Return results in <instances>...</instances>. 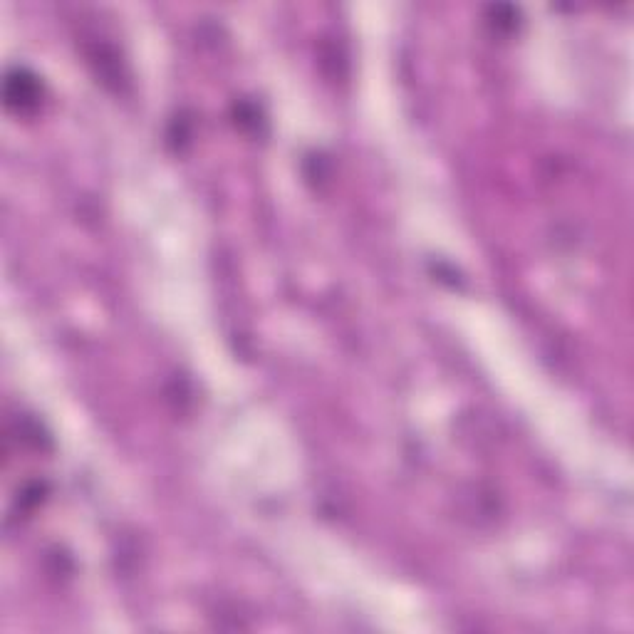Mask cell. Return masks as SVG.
<instances>
[{"instance_id":"obj_1","label":"cell","mask_w":634,"mask_h":634,"mask_svg":"<svg viewBox=\"0 0 634 634\" xmlns=\"http://www.w3.org/2000/svg\"><path fill=\"white\" fill-rule=\"evenodd\" d=\"M43 90L38 85V77H33L25 70H13L5 80V105L15 112H30L38 107Z\"/></svg>"}]
</instances>
